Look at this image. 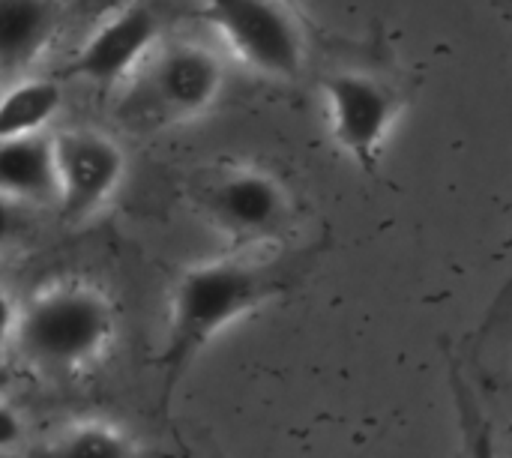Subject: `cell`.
<instances>
[{"label":"cell","mask_w":512,"mask_h":458,"mask_svg":"<svg viewBox=\"0 0 512 458\" xmlns=\"http://www.w3.org/2000/svg\"><path fill=\"white\" fill-rule=\"evenodd\" d=\"M57 0H0V75L24 72L57 30Z\"/></svg>","instance_id":"30bf717a"},{"label":"cell","mask_w":512,"mask_h":458,"mask_svg":"<svg viewBox=\"0 0 512 458\" xmlns=\"http://www.w3.org/2000/svg\"><path fill=\"white\" fill-rule=\"evenodd\" d=\"M18 318H21V312H18L15 300H12V297H9V291L0 285V351H3L9 342H15Z\"/></svg>","instance_id":"9a60e30c"},{"label":"cell","mask_w":512,"mask_h":458,"mask_svg":"<svg viewBox=\"0 0 512 458\" xmlns=\"http://www.w3.org/2000/svg\"><path fill=\"white\" fill-rule=\"evenodd\" d=\"M114 306L90 285H57L30 300L18 318L15 345L42 369H78L114 339Z\"/></svg>","instance_id":"7a4b0ae2"},{"label":"cell","mask_w":512,"mask_h":458,"mask_svg":"<svg viewBox=\"0 0 512 458\" xmlns=\"http://www.w3.org/2000/svg\"><path fill=\"white\" fill-rule=\"evenodd\" d=\"M24 438V420L21 414L6 402L0 399V453H9L21 444Z\"/></svg>","instance_id":"5bb4252c"},{"label":"cell","mask_w":512,"mask_h":458,"mask_svg":"<svg viewBox=\"0 0 512 458\" xmlns=\"http://www.w3.org/2000/svg\"><path fill=\"white\" fill-rule=\"evenodd\" d=\"M36 458H138V450L123 429L87 420L60 432Z\"/></svg>","instance_id":"7c38bea8"},{"label":"cell","mask_w":512,"mask_h":458,"mask_svg":"<svg viewBox=\"0 0 512 458\" xmlns=\"http://www.w3.org/2000/svg\"><path fill=\"white\" fill-rule=\"evenodd\" d=\"M18 231V201L0 195V252L12 243Z\"/></svg>","instance_id":"2e32d148"},{"label":"cell","mask_w":512,"mask_h":458,"mask_svg":"<svg viewBox=\"0 0 512 458\" xmlns=\"http://www.w3.org/2000/svg\"><path fill=\"white\" fill-rule=\"evenodd\" d=\"M147 84L165 117L192 120L216 105L225 87V66L207 45L174 42L153 60Z\"/></svg>","instance_id":"52a82bcc"},{"label":"cell","mask_w":512,"mask_h":458,"mask_svg":"<svg viewBox=\"0 0 512 458\" xmlns=\"http://www.w3.org/2000/svg\"><path fill=\"white\" fill-rule=\"evenodd\" d=\"M201 15L246 69L276 81L306 69V27L288 0H201Z\"/></svg>","instance_id":"3957f363"},{"label":"cell","mask_w":512,"mask_h":458,"mask_svg":"<svg viewBox=\"0 0 512 458\" xmlns=\"http://www.w3.org/2000/svg\"><path fill=\"white\" fill-rule=\"evenodd\" d=\"M63 105V90L54 81L30 78L0 93V141L39 135Z\"/></svg>","instance_id":"8fae6325"},{"label":"cell","mask_w":512,"mask_h":458,"mask_svg":"<svg viewBox=\"0 0 512 458\" xmlns=\"http://www.w3.org/2000/svg\"><path fill=\"white\" fill-rule=\"evenodd\" d=\"M201 210L240 243L273 240L291 222L288 189L261 168H225L201 192Z\"/></svg>","instance_id":"5b68a950"},{"label":"cell","mask_w":512,"mask_h":458,"mask_svg":"<svg viewBox=\"0 0 512 458\" xmlns=\"http://www.w3.org/2000/svg\"><path fill=\"white\" fill-rule=\"evenodd\" d=\"M57 207L63 222L93 216L120 186L126 159L117 141L93 129H69L54 135Z\"/></svg>","instance_id":"8992f818"},{"label":"cell","mask_w":512,"mask_h":458,"mask_svg":"<svg viewBox=\"0 0 512 458\" xmlns=\"http://www.w3.org/2000/svg\"><path fill=\"white\" fill-rule=\"evenodd\" d=\"M0 195L18 204H57L54 135L0 141Z\"/></svg>","instance_id":"9c48e42d"},{"label":"cell","mask_w":512,"mask_h":458,"mask_svg":"<svg viewBox=\"0 0 512 458\" xmlns=\"http://www.w3.org/2000/svg\"><path fill=\"white\" fill-rule=\"evenodd\" d=\"M12 381H15V378H12V372L0 363V399H6V393L12 390Z\"/></svg>","instance_id":"e0dca14e"},{"label":"cell","mask_w":512,"mask_h":458,"mask_svg":"<svg viewBox=\"0 0 512 458\" xmlns=\"http://www.w3.org/2000/svg\"><path fill=\"white\" fill-rule=\"evenodd\" d=\"M321 99L336 147L372 174L396 129L402 111L399 93L369 72L342 69L324 81Z\"/></svg>","instance_id":"277c9868"},{"label":"cell","mask_w":512,"mask_h":458,"mask_svg":"<svg viewBox=\"0 0 512 458\" xmlns=\"http://www.w3.org/2000/svg\"><path fill=\"white\" fill-rule=\"evenodd\" d=\"M159 39V18L150 6L132 3L99 24L72 60V75L111 87L132 75Z\"/></svg>","instance_id":"ba28073f"},{"label":"cell","mask_w":512,"mask_h":458,"mask_svg":"<svg viewBox=\"0 0 512 458\" xmlns=\"http://www.w3.org/2000/svg\"><path fill=\"white\" fill-rule=\"evenodd\" d=\"M450 390H453V405H456L459 432H462V444H465V458H501L495 423L483 411L477 393L462 378L456 363L450 366Z\"/></svg>","instance_id":"4fadbf2b"},{"label":"cell","mask_w":512,"mask_h":458,"mask_svg":"<svg viewBox=\"0 0 512 458\" xmlns=\"http://www.w3.org/2000/svg\"><path fill=\"white\" fill-rule=\"evenodd\" d=\"M297 279L300 270L261 258H216L189 267L171 294L168 336L159 357L165 396L219 333L288 294Z\"/></svg>","instance_id":"6da1fadb"}]
</instances>
